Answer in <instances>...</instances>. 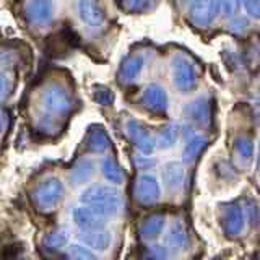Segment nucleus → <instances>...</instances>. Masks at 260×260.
I'll use <instances>...</instances> for the list:
<instances>
[{
    "label": "nucleus",
    "mask_w": 260,
    "mask_h": 260,
    "mask_svg": "<svg viewBox=\"0 0 260 260\" xmlns=\"http://www.w3.org/2000/svg\"><path fill=\"white\" fill-rule=\"evenodd\" d=\"M142 103L146 109L154 114H165L169 108V100L166 89L158 83H150L143 89Z\"/></svg>",
    "instance_id": "obj_11"
},
{
    "label": "nucleus",
    "mask_w": 260,
    "mask_h": 260,
    "mask_svg": "<svg viewBox=\"0 0 260 260\" xmlns=\"http://www.w3.org/2000/svg\"><path fill=\"white\" fill-rule=\"evenodd\" d=\"M135 162H137V166L140 168V169H150V168H153L154 166V159H151V158H148V156H137L135 158Z\"/></svg>",
    "instance_id": "obj_33"
},
{
    "label": "nucleus",
    "mask_w": 260,
    "mask_h": 260,
    "mask_svg": "<svg viewBox=\"0 0 260 260\" xmlns=\"http://www.w3.org/2000/svg\"><path fill=\"white\" fill-rule=\"evenodd\" d=\"M165 224H166V218L165 215H151L145 219L140 226V236L146 241H151V239H156L158 236L162 233L165 230Z\"/></svg>",
    "instance_id": "obj_20"
},
{
    "label": "nucleus",
    "mask_w": 260,
    "mask_h": 260,
    "mask_svg": "<svg viewBox=\"0 0 260 260\" xmlns=\"http://www.w3.org/2000/svg\"><path fill=\"white\" fill-rule=\"evenodd\" d=\"M219 13L218 0H193L189 8V20L197 28H208Z\"/></svg>",
    "instance_id": "obj_6"
},
{
    "label": "nucleus",
    "mask_w": 260,
    "mask_h": 260,
    "mask_svg": "<svg viewBox=\"0 0 260 260\" xmlns=\"http://www.w3.org/2000/svg\"><path fill=\"white\" fill-rule=\"evenodd\" d=\"M86 145L93 153H104L111 148V140L108 132L101 125H91L88 130Z\"/></svg>",
    "instance_id": "obj_17"
},
{
    "label": "nucleus",
    "mask_w": 260,
    "mask_h": 260,
    "mask_svg": "<svg viewBox=\"0 0 260 260\" xmlns=\"http://www.w3.org/2000/svg\"><path fill=\"white\" fill-rule=\"evenodd\" d=\"M234 150L238 153V156L249 162L252 158H254V142L250 140L249 137H238L234 142Z\"/></svg>",
    "instance_id": "obj_23"
},
{
    "label": "nucleus",
    "mask_w": 260,
    "mask_h": 260,
    "mask_svg": "<svg viewBox=\"0 0 260 260\" xmlns=\"http://www.w3.org/2000/svg\"><path fill=\"white\" fill-rule=\"evenodd\" d=\"M161 197V187L158 179L151 174H143L135 182V199L143 207L154 205Z\"/></svg>",
    "instance_id": "obj_7"
},
{
    "label": "nucleus",
    "mask_w": 260,
    "mask_h": 260,
    "mask_svg": "<svg viewBox=\"0 0 260 260\" xmlns=\"http://www.w3.org/2000/svg\"><path fill=\"white\" fill-rule=\"evenodd\" d=\"M219 5V12H221L228 18H233V16L239 12L241 8V0H218Z\"/></svg>",
    "instance_id": "obj_28"
},
{
    "label": "nucleus",
    "mask_w": 260,
    "mask_h": 260,
    "mask_svg": "<svg viewBox=\"0 0 260 260\" xmlns=\"http://www.w3.org/2000/svg\"><path fill=\"white\" fill-rule=\"evenodd\" d=\"M43 106L54 117H65L75 108L72 94L62 85H51L43 94Z\"/></svg>",
    "instance_id": "obj_3"
},
{
    "label": "nucleus",
    "mask_w": 260,
    "mask_h": 260,
    "mask_svg": "<svg viewBox=\"0 0 260 260\" xmlns=\"http://www.w3.org/2000/svg\"><path fill=\"white\" fill-rule=\"evenodd\" d=\"M246 208H247V213H249V218H250L252 224L258 223L260 221V210H258V207L255 205V203L254 202H247Z\"/></svg>",
    "instance_id": "obj_32"
},
{
    "label": "nucleus",
    "mask_w": 260,
    "mask_h": 260,
    "mask_svg": "<svg viewBox=\"0 0 260 260\" xmlns=\"http://www.w3.org/2000/svg\"><path fill=\"white\" fill-rule=\"evenodd\" d=\"M101 169H103V176L108 179L111 184H122L125 181V173L124 169L119 166V162L114 159V158H104L103 159V165H101Z\"/></svg>",
    "instance_id": "obj_22"
},
{
    "label": "nucleus",
    "mask_w": 260,
    "mask_h": 260,
    "mask_svg": "<svg viewBox=\"0 0 260 260\" xmlns=\"http://www.w3.org/2000/svg\"><path fill=\"white\" fill-rule=\"evenodd\" d=\"M80 241L83 242L88 249L103 252L106 249H109L111 242H112V234L109 231H106V230L80 233Z\"/></svg>",
    "instance_id": "obj_16"
},
{
    "label": "nucleus",
    "mask_w": 260,
    "mask_h": 260,
    "mask_svg": "<svg viewBox=\"0 0 260 260\" xmlns=\"http://www.w3.org/2000/svg\"><path fill=\"white\" fill-rule=\"evenodd\" d=\"M143 57L140 54H135V55H130L124 60L120 67V80L124 81V83H132L135 81L138 77H140V73L143 70Z\"/></svg>",
    "instance_id": "obj_18"
},
{
    "label": "nucleus",
    "mask_w": 260,
    "mask_h": 260,
    "mask_svg": "<svg viewBox=\"0 0 260 260\" xmlns=\"http://www.w3.org/2000/svg\"><path fill=\"white\" fill-rule=\"evenodd\" d=\"M67 260H100L93 250H89L85 246H78V244H73L69 247L67 252Z\"/></svg>",
    "instance_id": "obj_25"
},
{
    "label": "nucleus",
    "mask_w": 260,
    "mask_h": 260,
    "mask_svg": "<svg viewBox=\"0 0 260 260\" xmlns=\"http://www.w3.org/2000/svg\"><path fill=\"white\" fill-rule=\"evenodd\" d=\"M219 224L226 236L236 238L244 231L246 226V211L238 203H221L218 208Z\"/></svg>",
    "instance_id": "obj_5"
},
{
    "label": "nucleus",
    "mask_w": 260,
    "mask_h": 260,
    "mask_svg": "<svg viewBox=\"0 0 260 260\" xmlns=\"http://www.w3.org/2000/svg\"><path fill=\"white\" fill-rule=\"evenodd\" d=\"M78 15L88 26H101L106 20V13L98 0H80Z\"/></svg>",
    "instance_id": "obj_13"
},
{
    "label": "nucleus",
    "mask_w": 260,
    "mask_h": 260,
    "mask_svg": "<svg viewBox=\"0 0 260 260\" xmlns=\"http://www.w3.org/2000/svg\"><path fill=\"white\" fill-rule=\"evenodd\" d=\"M5 125H7V114L2 109V106H0V132H4Z\"/></svg>",
    "instance_id": "obj_36"
},
{
    "label": "nucleus",
    "mask_w": 260,
    "mask_h": 260,
    "mask_svg": "<svg viewBox=\"0 0 260 260\" xmlns=\"http://www.w3.org/2000/svg\"><path fill=\"white\" fill-rule=\"evenodd\" d=\"M80 202L89 207L104 218H112L119 213L122 207V197L117 189L104 184H94L81 192Z\"/></svg>",
    "instance_id": "obj_1"
},
{
    "label": "nucleus",
    "mask_w": 260,
    "mask_h": 260,
    "mask_svg": "<svg viewBox=\"0 0 260 260\" xmlns=\"http://www.w3.org/2000/svg\"><path fill=\"white\" fill-rule=\"evenodd\" d=\"M168 254H169L168 247L161 246V244H151V246L146 249V257H148V260H166Z\"/></svg>",
    "instance_id": "obj_29"
},
{
    "label": "nucleus",
    "mask_w": 260,
    "mask_h": 260,
    "mask_svg": "<svg viewBox=\"0 0 260 260\" xmlns=\"http://www.w3.org/2000/svg\"><path fill=\"white\" fill-rule=\"evenodd\" d=\"M258 173H260V142H258Z\"/></svg>",
    "instance_id": "obj_37"
},
{
    "label": "nucleus",
    "mask_w": 260,
    "mask_h": 260,
    "mask_svg": "<svg viewBox=\"0 0 260 260\" xmlns=\"http://www.w3.org/2000/svg\"><path fill=\"white\" fill-rule=\"evenodd\" d=\"M72 219L81 233L104 230V224H106L104 216H101L100 213H96L94 210L85 205L75 207L72 210Z\"/></svg>",
    "instance_id": "obj_9"
},
{
    "label": "nucleus",
    "mask_w": 260,
    "mask_h": 260,
    "mask_svg": "<svg viewBox=\"0 0 260 260\" xmlns=\"http://www.w3.org/2000/svg\"><path fill=\"white\" fill-rule=\"evenodd\" d=\"M184 177H185V173L181 162L171 161L162 168V182H165L166 190L171 193H177L182 190Z\"/></svg>",
    "instance_id": "obj_14"
},
{
    "label": "nucleus",
    "mask_w": 260,
    "mask_h": 260,
    "mask_svg": "<svg viewBox=\"0 0 260 260\" xmlns=\"http://www.w3.org/2000/svg\"><path fill=\"white\" fill-rule=\"evenodd\" d=\"M127 135L138 148V151L145 154V156H150L154 151V148H156V140L153 138L151 132L142 124V122H138L135 119L127 122Z\"/></svg>",
    "instance_id": "obj_8"
},
{
    "label": "nucleus",
    "mask_w": 260,
    "mask_h": 260,
    "mask_svg": "<svg viewBox=\"0 0 260 260\" xmlns=\"http://www.w3.org/2000/svg\"><path fill=\"white\" fill-rule=\"evenodd\" d=\"M173 80L179 91L190 93L199 85V75L195 65L184 55H177L173 60Z\"/></svg>",
    "instance_id": "obj_4"
},
{
    "label": "nucleus",
    "mask_w": 260,
    "mask_h": 260,
    "mask_svg": "<svg viewBox=\"0 0 260 260\" xmlns=\"http://www.w3.org/2000/svg\"><path fill=\"white\" fill-rule=\"evenodd\" d=\"M65 195V185L59 177L49 176L41 181L32 192L35 205L41 211H51L62 202Z\"/></svg>",
    "instance_id": "obj_2"
},
{
    "label": "nucleus",
    "mask_w": 260,
    "mask_h": 260,
    "mask_svg": "<svg viewBox=\"0 0 260 260\" xmlns=\"http://www.w3.org/2000/svg\"><path fill=\"white\" fill-rule=\"evenodd\" d=\"M185 117L189 119L192 124L199 127H208L211 120V108L205 96H200L197 100L189 103L184 109Z\"/></svg>",
    "instance_id": "obj_12"
},
{
    "label": "nucleus",
    "mask_w": 260,
    "mask_h": 260,
    "mask_svg": "<svg viewBox=\"0 0 260 260\" xmlns=\"http://www.w3.org/2000/svg\"><path fill=\"white\" fill-rule=\"evenodd\" d=\"M156 2L158 0H125V8L130 13H145L150 12Z\"/></svg>",
    "instance_id": "obj_27"
},
{
    "label": "nucleus",
    "mask_w": 260,
    "mask_h": 260,
    "mask_svg": "<svg viewBox=\"0 0 260 260\" xmlns=\"http://www.w3.org/2000/svg\"><path fill=\"white\" fill-rule=\"evenodd\" d=\"M241 4L246 8L249 16L260 20V0H241Z\"/></svg>",
    "instance_id": "obj_31"
},
{
    "label": "nucleus",
    "mask_w": 260,
    "mask_h": 260,
    "mask_svg": "<svg viewBox=\"0 0 260 260\" xmlns=\"http://www.w3.org/2000/svg\"><path fill=\"white\" fill-rule=\"evenodd\" d=\"M179 138V127L176 124H169L159 132L158 146L159 148H171Z\"/></svg>",
    "instance_id": "obj_24"
},
{
    "label": "nucleus",
    "mask_w": 260,
    "mask_h": 260,
    "mask_svg": "<svg viewBox=\"0 0 260 260\" xmlns=\"http://www.w3.org/2000/svg\"><path fill=\"white\" fill-rule=\"evenodd\" d=\"M166 247L173 252H184L189 247V236L181 221H174L166 233Z\"/></svg>",
    "instance_id": "obj_15"
},
{
    "label": "nucleus",
    "mask_w": 260,
    "mask_h": 260,
    "mask_svg": "<svg viewBox=\"0 0 260 260\" xmlns=\"http://www.w3.org/2000/svg\"><path fill=\"white\" fill-rule=\"evenodd\" d=\"M247 24H249V21L246 18H241V16H239V18L233 20L231 26H233L234 31H244V28H247Z\"/></svg>",
    "instance_id": "obj_34"
},
{
    "label": "nucleus",
    "mask_w": 260,
    "mask_h": 260,
    "mask_svg": "<svg viewBox=\"0 0 260 260\" xmlns=\"http://www.w3.org/2000/svg\"><path fill=\"white\" fill-rule=\"evenodd\" d=\"M94 161L89 158H81L75 166H73L72 173H70V179L73 185H83L86 184L89 179L94 174Z\"/></svg>",
    "instance_id": "obj_19"
},
{
    "label": "nucleus",
    "mask_w": 260,
    "mask_h": 260,
    "mask_svg": "<svg viewBox=\"0 0 260 260\" xmlns=\"http://www.w3.org/2000/svg\"><path fill=\"white\" fill-rule=\"evenodd\" d=\"M93 100L98 104H103V106H111L114 103V93L108 88H96L94 93H93Z\"/></svg>",
    "instance_id": "obj_30"
},
{
    "label": "nucleus",
    "mask_w": 260,
    "mask_h": 260,
    "mask_svg": "<svg viewBox=\"0 0 260 260\" xmlns=\"http://www.w3.org/2000/svg\"><path fill=\"white\" fill-rule=\"evenodd\" d=\"M207 145H208L207 137H203V135L192 137L182 151V161L185 165H192V162L197 161V158L203 153V150L207 148Z\"/></svg>",
    "instance_id": "obj_21"
},
{
    "label": "nucleus",
    "mask_w": 260,
    "mask_h": 260,
    "mask_svg": "<svg viewBox=\"0 0 260 260\" xmlns=\"http://www.w3.org/2000/svg\"><path fill=\"white\" fill-rule=\"evenodd\" d=\"M69 242V236L65 231H54L44 236V246L49 249H60Z\"/></svg>",
    "instance_id": "obj_26"
},
{
    "label": "nucleus",
    "mask_w": 260,
    "mask_h": 260,
    "mask_svg": "<svg viewBox=\"0 0 260 260\" xmlns=\"http://www.w3.org/2000/svg\"><path fill=\"white\" fill-rule=\"evenodd\" d=\"M187 2H190V0H187ZM192 2H193V0H192Z\"/></svg>",
    "instance_id": "obj_38"
},
{
    "label": "nucleus",
    "mask_w": 260,
    "mask_h": 260,
    "mask_svg": "<svg viewBox=\"0 0 260 260\" xmlns=\"http://www.w3.org/2000/svg\"><path fill=\"white\" fill-rule=\"evenodd\" d=\"M7 89H8V81L5 78V75L2 72H0V96L5 94L7 93Z\"/></svg>",
    "instance_id": "obj_35"
},
{
    "label": "nucleus",
    "mask_w": 260,
    "mask_h": 260,
    "mask_svg": "<svg viewBox=\"0 0 260 260\" xmlns=\"http://www.w3.org/2000/svg\"><path fill=\"white\" fill-rule=\"evenodd\" d=\"M26 18L32 26H46L54 18V0H29Z\"/></svg>",
    "instance_id": "obj_10"
}]
</instances>
